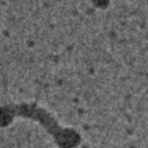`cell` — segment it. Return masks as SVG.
I'll list each match as a JSON object with an SVG mask.
<instances>
[{
	"label": "cell",
	"instance_id": "cell-1",
	"mask_svg": "<svg viewBox=\"0 0 148 148\" xmlns=\"http://www.w3.org/2000/svg\"><path fill=\"white\" fill-rule=\"evenodd\" d=\"M96 5H99L101 8H105L106 5H108V3H109V0H92Z\"/></svg>",
	"mask_w": 148,
	"mask_h": 148
}]
</instances>
